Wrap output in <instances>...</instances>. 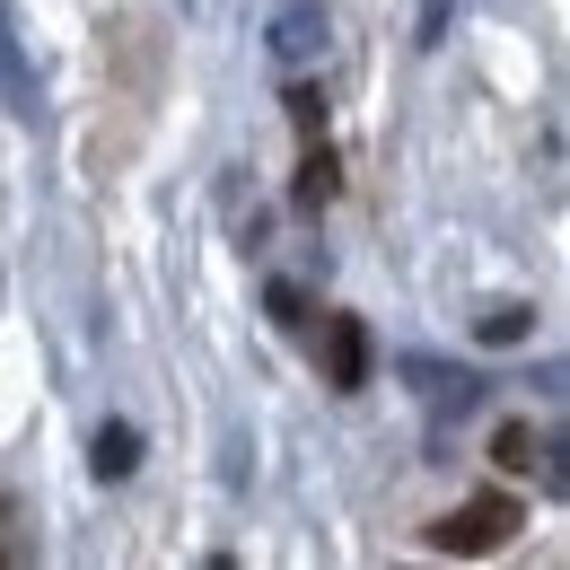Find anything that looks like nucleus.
<instances>
[{
	"instance_id": "6e6552de",
	"label": "nucleus",
	"mask_w": 570,
	"mask_h": 570,
	"mask_svg": "<svg viewBox=\"0 0 570 570\" xmlns=\"http://www.w3.org/2000/svg\"><path fill=\"white\" fill-rule=\"evenodd\" d=\"M483 334H492V343H518V334H527V307H500V316L483 325Z\"/></svg>"
},
{
	"instance_id": "20e7f679",
	"label": "nucleus",
	"mask_w": 570,
	"mask_h": 570,
	"mask_svg": "<svg viewBox=\"0 0 570 570\" xmlns=\"http://www.w3.org/2000/svg\"><path fill=\"white\" fill-rule=\"evenodd\" d=\"M88 465H97V483H124V474L141 465V430H132V422H106L97 439H88Z\"/></svg>"
},
{
	"instance_id": "f03ea898",
	"label": "nucleus",
	"mask_w": 570,
	"mask_h": 570,
	"mask_svg": "<svg viewBox=\"0 0 570 570\" xmlns=\"http://www.w3.org/2000/svg\"><path fill=\"white\" fill-rule=\"evenodd\" d=\"M325 377H334L343 395L368 386V325H360V316H325Z\"/></svg>"
},
{
	"instance_id": "f257e3e1",
	"label": "nucleus",
	"mask_w": 570,
	"mask_h": 570,
	"mask_svg": "<svg viewBox=\"0 0 570 570\" xmlns=\"http://www.w3.org/2000/svg\"><path fill=\"white\" fill-rule=\"evenodd\" d=\"M509 518H518L509 500H465L456 518H439V527H430V544H439V553H492L500 535H509Z\"/></svg>"
},
{
	"instance_id": "423d86ee",
	"label": "nucleus",
	"mask_w": 570,
	"mask_h": 570,
	"mask_svg": "<svg viewBox=\"0 0 570 570\" xmlns=\"http://www.w3.org/2000/svg\"><path fill=\"white\" fill-rule=\"evenodd\" d=\"M492 465H500V474H527V465H535V439H527V422H509V430L492 439Z\"/></svg>"
},
{
	"instance_id": "39448f33",
	"label": "nucleus",
	"mask_w": 570,
	"mask_h": 570,
	"mask_svg": "<svg viewBox=\"0 0 570 570\" xmlns=\"http://www.w3.org/2000/svg\"><path fill=\"white\" fill-rule=\"evenodd\" d=\"M316 203H334V149H307V167H298V212H316Z\"/></svg>"
},
{
	"instance_id": "7ed1b4c3",
	"label": "nucleus",
	"mask_w": 570,
	"mask_h": 570,
	"mask_svg": "<svg viewBox=\"0 0 570 570\" xmlns=\"http://www.w3.org/2000/svg\"><path fill=\"white\" fill-rule=\"evenodd\" d=\"M307 53H325V9L316 0H289L282 18H273V62H307Z\"/></svg>"
},
{
	"instance_id": "0eeeda50",
	"label": "nucleus",
	"mask_w": 570,
	"mask_h": 570,
	"mask_svg": "<svg viewBox=\"0 0 570 570\" xmlns=\"http://www.w3.org/2000/svg\"><path fill=\"white\" fill-rule=\"evenodd\" d=\"M289 124L316 132V124H325V97H316V88H289Z\"/></svg>"
}]
</instances>
